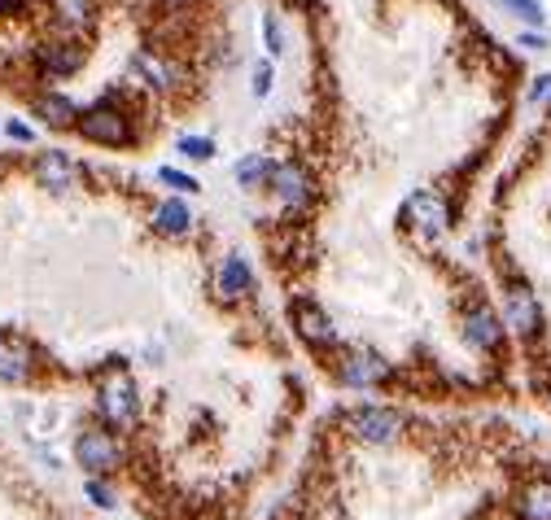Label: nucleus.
Returning a JSON list of instances; mask_svg holds the SVG:
<instances>
[{"label":"nucleus","mask_w":551,"mask_h":520,"mask_svg":"<svg viewBox=\"0 0 551 520\" xmlns=\"http://www.w3.org/2000/svg\"><path fill=\"white\" fill-rule=\"evenodd\" d=\"M97 411L110 429H136V420H140V390H136V380L123 368L110 371L97 385Z\"/></svg>","instance_id":"nucleus-1"},{"label":"nucleus","mask_w":551,"mask_h":520,"mask_svg":"<svg viewBox=\"0 0 551 520\" xmlns=\"http://www.w3.org/2000/svg\"><path fill=\"white\" fill-rule=\"evenodd\" d=\"M75 127H79V136H83V140H92V145H101V149L131 145V119H127L114 101H97V105L79 110Z\"/></svg>","instance_id":"nucleus-2"},{"label":"nucleus","mask_w":551,"mask_h":520,"mask_svg":"<svg viewBox=\"0 0 551 520\" xmlns=\"http://www.w3.org/2000/svg\"><path fill=\"white\" fill-rule=\"evenodd\" d=\"M75 464L88 468L92 477L123 468V442H119V433L114 429H101V424L97 429H83L75 438Z\"/></svg>","instance_id":"nucleus-3"},{"label":"nucleus","mask_w":551,"mask_h":520,"mask_svg":"<svg viewBox=\"0 0 551 520\" xmlns=\"http://www.w3.org/2000/svg\"><path fill=\"white\" fill-rule=\"evenodd\" d=\"M346 429H351L359 442L385 446L402 433V416L394 407H354L351 416H346Z\"/></svg>","instance_id":"nucleus-4"},{"label":"nucleus","mask_w":551,"mask_h":520,"mask_svg":"<svg viewBox=\"0 0 551 520\" xmlns=\"http://www.w3.org/2000/svg\"><path fill=\"white\" fill-rule=\"evenodd\" d=\"M503 323L517 332V337H538L543 332V306H538V297L529 294L526 284H512L508 294H503Z\"/></svg>","instance_id":"nucleus-5"},{"label":"nucleus","mask_w":551,"mask_h":520,"mask_svg":"<svg viewBox=\"0 0 551 520\" xmlns=\"http://www.w3.org/2000/svg\"><path fill=\"white\" fill-rule=\"evenodd\" d=\"M459 332H464V342H469L473 350H481V354H499L508 323H503V315H495L490 306H469Z\"/></svg>","instance_id":"nucleus-6"},{"label":"nucleus","mask_w":551,"mask_h":520,"mask_svg":"<svg viewBox=\"0 0 551 520\" xmlns=\"http://www.w3.org/2000/svg\"><path fill=\"white\" fill-rule=\"evenodd\" d=\"M289 323H294V332H298L311 350H333L337 346V328H333V320H328L315 302H294Z\"/></svg>","instance_id":"nucleus-7"},{"label":"nucleus","mask_w":551,"mask_h":520,"mask_svg":"<svg viewBox=\"0 0 551 520\" xmlns=\"http://www.w3.org/2000/svg\"><path fill=\"white\" fill-rule=\"evenodd\" d=\"M337 376L351 390H376V385H385L394 376V368H390V359H381L372 350H359V354H346V363L337 368Z\"/></svg>","instance_id":"nucleus-8"},{"label":"nucleus","mask_w":551,"mask_h":520,"mask_svg":"<svg viewBox=\"0 0 551 520\" xmlns=\"http://www.w3.org/2000/svg\"><path fill=\"white\" fill-rule=\"evenodd\" d=\"M267 184H272V193L289 210H302V206H311V193H315V184H311V175L302 171L298 162H272V175H267Z\"/></svg>","instance_id":"nucleus-9"},{"label":"nucleus","mask_w":551,"mask_h":520,"mask_svg":"<svg viewBox=\"0 0 551 520\" xmlns=\"http://www.w3.org/2000/svg\"><path fill=\"white\" fill-rule=\"evenodd\" d=\"M402 215H407L411 227H420V232L433 236V232H442V227L451 223V206H447L442 193H416V197H407Z\"/></svg>","instance_id":"nucleus-10"},{"label":"nucleus","mask_w":551,"mask_h":520,"mask_svg":"<svg viewBox=\"0 0 551 520\" xmlns=\"http://www.w3.org/2000/svg\"><path fill=\"white\" fill-rule=\"evenodd\" d=\"M35 179H40L49 193H71L79 184V167L62 153V149H44V153L35 158Z\"/></svg>","instance_id":"nucleus-11"},{"label":"nucleus","mask_w":551,"mask_h":520,"mask_svg":"<svg viewBox=\"0 0 551 520\" xmlns=\"http://www.w3.org/2000/svg\"><path fill=\"white\" fill-rule=\"evenodd\" d=\"M131 71L140 74L153 92H176L179 88V66L171 57H162V53H153V49L136 53V57H131Z\"/></svg>","instance_id":"nucleus-12"},{"label":"nucleus","mask_w":551,"mask_h":520,"mask_svg":"<svg viewBox=\"0 0 551 520\" xmlns=\"http://www.w3.org/2000/svg\"><path fill=\"white\" fill-rule=\"evenodd\" d=\"M254 275H250V263L241 258V254H227L224 263H219V275H215V297L232 306V302H241V297L250 294Z\"/></svg>","instance_id":"nucleus-13"},{"label":"nucleus","mask_w":551,"mask_h":520,"mask_svg":"<svg viewBox=\"0 0 551 520\" xmlns=\"http://www.w3.org/2000/svg\"><path fill=\"white\" fill-rule=\"evenodd\" d=\"M188 227H193V210H188V201L179 193H171L167 201L153 206V232L158 236H184Z\"/></svg>","instance_id":"nucleus-14"},{"label":"nucleus","mask_w":551,"mask_h":520,"mask_svg":"<svg viewBox=\"0 0 551 520\" xmlns=\"http://www.w3.org/2000/svg\"><path fill=\"white\" fill-rule=\"evenodd\" d=\"M83 44H75V40H57V44H44V53H40V66H44V74L49 79H66V74H75L79 66H83Z\"/></svg>","instance_id":"nucleus-15"},{"label":"nucleus","mask_w":551,"mask_h":520,"mask_svg":"<svg viewBox=\"0 0 551 520\" xmlns=\"http://www.w3.org/2000/svg\"><path fill=\"white\" fill-rule=\"evenodd\" d=\"M31 371H35L31 350L23 342H14V337H0V380L5 385H23V380H31Z\"/></svg>","instance_id":"nucleus-16"},{"label":"nucleus","mask_w":551,"mask_h":520,"mask_svg":"<svg viewBox=\"0 0 551 520\" xmlns=\"http://www.w3.org/2000/svg\"><path fill=\"white\" fill-rule=\"evenodd\" d=\"M517 520H551V477L529 481L517 495Z\"/></svg>","instance_id":"nucleus-17"},{"label":"nucleus","mask_w":551,"mask_h":520,"mask_svg":"<svg viewBox=\"0 0 551 520\" xmlns=\"http://www.w3.org/2000/svg\"><path fill=\"white\" fill-rule=\"evenodd\" d=\"M35 114H40V123L44 127H75L79 110L71 97H62V92H44V97H35Z\"/></svg>","instance_id":"nucleus-18"},{"label":"nucleus","mask_w":551,"mask_h":520,"mask_svg":"<svg viewBox=\"0 0 551 520\" xmlns=\"http://www.w3.org/2000/svg\"><path fill=\"white\" fill-rule=\"evenodd\" d=\"M267 175H272V158H263V153H246V158L237 162V184H241V188H263Z\"/></svg>","instance_id":"nucleus-19"},{"label":"nucleus","mask_w":551,"mask_h":520,"mask_svg":"<svg viewBox=\"0 0 551 520\" xmlns=\"http://www.w3.org/2000/svg\"><path fill=\"white\" fill-rule=\"evenodd\" d=\"M53 9H57V18H62L66 31L92 23V0H53Z\"/></svg>","instance_id":"nucleus-20"},{"label":"nucleus","mask_w":551,"mask_h":520,"mask_svg":"<svg viewBox=\"0 0 551 520\" xmlns=\"http://www.w3.org/2000/svg\"><path fill=\"white\" fill-rule=\"evenodd\" d=\"M83 495H88V503H92V507H101V512H114V507H119V495H114V486H110V481H101V477H88Z\"/></svg>","instance_id":"nucleus-21"},{"label":"nucleus","mask_w":551,"mask_h":520,"mask_svg":"<svg viewBox=\"0 0 551 520\" xmlns=\"http://www.w3.org/2000/svg\"><path fill=\"white\" fill-rule=\"evenodd\" d=\"M176 149L188 162H210V158H215V140H210V136H179Z\"/></svg>","instance_id":"nucleus-22"},{"label":"nucleus","mask_w":551,"mask_h":520,"mask_svg":"<svg viewBox=\"0 0 551 520\" xmlns=\"http://www.w3.org/2000/svg\"><path fill=\"white\" fill-rule=\"evenodd\" d=\"M503 9L508 14H517L521 23H529V26H543L547 23V9H543V0H503Z\"/></svg>","instance_id":"nucleus-23"},{"label":"nucleus","mask_w":551,"mask_h":520,"mask_svg":"<svg viewBox=\"0 0 551 520\" xmlns=\"http://www.w3.org/2000/svg\"><path fill=\"white\" fill-rule=\"evenodd\" d=\"M158 184H167V188H171V193H179V197H184V193H198V188H201L193 175L171 171V167H162V171H158Z\"/></svg>","instance_id":"nucleus-24"},{"label":"nucleus","mask_w":551,"mask_h":520,"mask_svg":"<svg viewBox=\"0 0 551 520\" xmlns=\"http://www.w3.org/2000/svg\"><path fill=\"white\" fill-rule=\"evenodd\" d=\"M250 92L258 101L272 92V62H254V71H250Z\"/></svg>","instance_id":"nucleus-25"},{"label":"nucleus","mask_w":551,"mask_h":520,"mask_svg":"<svg viewBox=\"0 0 551 520\" xmlns=\"http://www.w3.org/2000/svg\"><path fill=\"white\" fill-rule=\"evenodd\" d=\"M263 49H267V53H276V57L285 53V35H280V26H276V18H272V14L263 18Z\"/></svg>","instance_id":"nucleus-26"},{"label":"nucleus","mask_w":551,"mask_h":520,"mask_svg":"<svg viewBox=\"0 0 551 520\" xmlns=\"http://www.w3.org/2000/svg\"><path fill=\"white\" fill-rule=\"evenodd\" d=\"M5 136H9V140H18V145H31V140H35V127L9 119V123H5Z\"/></svg>","instance_id":"nucleus-27"},{"label":"nucleus","mask_w":551,"mask_h":520,"mask_svg":"<svg viewBox=\"0 0 551 520\" xmlns=\"http://www.w3.org/2000/svg\"><path fill=\"white\" fill-rule=\"evenodd\" d=\"M551 97V74H534L529 83V101H547Z\"/></svg>","instance_id":"nucleus-28"},{"label":"nucleus","mask_w":551,"mask_h":520,"mask_svg":"<svg viewBox=\"0 0 551 520\" xmlns=\"http://www.w3.org/2000/svg\"><path fill=\"white\" fill-rule=\"evenodd\" d=\"M521 49H529V53H543L547 49V40H543V31H521V40H517Z\"/></svg>","instance_id":"nucleus-29"},{"label":"nucleus","mask_w":551,"mask_h":520,"mask_svg":"<svg viewBox=\"0 0 551 520\" xmlns=\"http://www.w3.org/2000/svg\"><path fill=\"white\" fill-rule=\"evenodd\" d=\"M158 5H162V9H167V14H176V9H188V5H193V0H158Z\"/></svg>","instance_id":"nucleus-30"},{"label":"nucleus","mask_w":551,"mask_h":520,"mask_svg":"<svg viewBox=\"0 0 551 520\" xmlns=\"http://www.w3.org/2000/svg\"><path fill=\"white\" fill-rule=\"evenodd\" d=\"M23 9V0H0V14H18Z\"/></svg>","instance_id":"nucleus-31"},{"label":"nucleus","mask_w":551,"mask_h":520,"mask_svg":"<svg viewBox=\"0 0 551 520\" xmlns=\"http://www.w3.org/2000/svg\"><path fill=\"white\" fill-rule=\"evenodd\" d=\"M547 402H551V385H547Z\"/></svg>","instance_id":"nucleus-32"},{"label":"nucleus","mask_w":551,"mask_h":520,"mask_svg":"<svg viewBox=\"0 0 551 520\" xmlns=\"http://www.w3.org/2000/svg\"><path fill=\"white\" fill-rule=\"evenodd\" d=\"M547 105H551V97H547Z\"/></svg>","instance_id":"nucleus-33"}]
</instances>
